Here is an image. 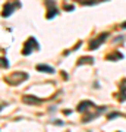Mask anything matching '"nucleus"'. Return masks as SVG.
Instances as JSON below:
<instances>
[{
  "instance_id": "obj_10",
  "label": "nucleus",
  "mask_w": 126,
  "mask_h": 132,
  "mask_svg": "<svg viewBox=\"0 0 126 132\" xmlns=\"http://www.w3.org/2000/svg\"><path fill=\"white\" fill-rule=\"evenodd\" d=\"M84 63H94V57L91 56H85V57H81L79 60H78V65H84Z\"/></svg>"
},
{
  "instance_id": "obj_5",
  "label": "nucleus",
  "mask_w": 126,
  "mask_h": 132,
  "mask_svg": "<svg viewBox=\"0 0 126 132\" xmlns=\"http://www.w3.org/2000/svg\"><path fill=\"white\" fill-rule=\"evenodd\" d=\"M16 7H21V3L19 2H16V3H6L3 10H2V16L3 18H9L10 13H13Z\"/></svg>"
},
{
  "instance_id": "obj_7",
  "label": "nucleus",
  "mask_w": 126,
  "mask_h": 132,
  "mask_svg": "<svg viewBox=\"0 0 126 132\" xmlns=\"http://www.w3.org/2000/svg\"><path fill=\"white\" fill-rule=\"evenodd\" d=\"M43 101V98H38L35 95H23V103L27 104H41Z\"/></svg>"
},
{
  "instance_id": "obj_14",
  "label": "nucleus",
  "mask_w": 126,
  "mask_h": 132,
  "mask_svg": "<svg viewBox=\"0 0 126 132\" xmlns=\"http://www.w3.org/2000/svg\"><path fill=\"white\" fill-rule=\"evenodd\" d=\"M122 28H123V29H126V22H123V24H122Z\"/></svg>"
},
{
  "instance_id": "obj_13",
  "label": "nucleus",
  "mask_w": 126,
  "mask_h": 132,
  "mask_svg": "<svg viewBox=\"0 0 126 132\" xmlns=\"http://www.w3.org/2000/svg\"><path fill=\"white\" fill-rule=\"evenodd\" d=\"M54 125H60V126H62V125H63V122H62V120H54Z\"/></svg>"
},
{
  "instance_id": "obj_3",
  "label": "nucleus",
  "mask_w": 126,
  "mask_h": 132,
  "mask_svg": "<svg viewBox=\"0 0 126 132\" xmlns=\"http://www.w3.org/2000/svg\"><path fill=\"white\" fill-rule=\"evenodd\" d=\"M40 50V44H38L37 38L35 37H29L25 44H23V50H22V54L23 56H29L32 52H38Z\"/></svg>"
},
{
  "instance_id": "obj_12",
  "label": "nucleus",
  "mask_w": 126,
  "mask_h": 132,
  "mask_svg": "<svg viewBox=\"0 0 126 132\" xmlns=\"http://www.w3.org/2000/svg\"><path fill=\"white\" fill-rule=\"evenodd\" d=\"M0 68H3V69H7L9 68V62H7V59H0Z\"/></svg>"
},
{
  "instance_id": "obj_11",
  "label": "nucleus",
  "mask_w": 126,
  "mask_h": 132,
  "mask_svg": "<svg viewBox=\"0 0 126 132\" xmlns=\"http://www.w3.org/2000/svg\"><path fill=\"white\" fill-rule=\"evenodd\" d=\"M126 100V81H123V84L120 87V101Z\"/></svg>"
},
{
  "instance_id": "obj_4",
  "label": "nucleus",
  "mask_w": 126,
  "mask_h": 132,
  "mask_svg": "<svg viewBox=\"0 0 126 132\" xmlns=\"http://www.w3.org/2000/svg\"><path fill=\"white\" fill-rule=\"evenodd\" d=\"M108 38V32H101L98 37H95V38H93L91 41H89V44H88V48L89 50H94V48H98L101 44H103L106 40Z\"/></svg>"
},
{
  "instance_id": "obj_8",
  "label": "nucleus",
  "mask_w": 126,
  "mask_h": 132,
  "mask_svg": "<svg viewBox=\"0 0 126 132\" xmlns=\"http://www.w3.org/2000/svg\"><path fill=\"white\" fill-rule=\"evenodd\" d=\"M35 69L38 72H47V73H53L54 72V68H52V66H48V65H38Z\"/></svg>"
},
{
  "instance_id": "obj_1",
  "label": "nucleus",
  "mask_w": 126,
  "mask_h": 132,
  "mask_svg": "<svg viewBox=\"0 0 126 132\" xmlns=\"http://www.w3.org/2000/svg\"><path fill=\"white\" fill-rule=\"evenodd\" d=\"M76 110L85 114L84 118H82V122L88 123V122H91L93 119L98 118V116L106 110V107H98V106H95L93 101L84 100V101H81V103L78 104V109H76Z\"/></svg>"
},
{
  "instance_id": "obj_2",
  "label": "nucleus",
  "mask_w": 126,
  "mask_h": 132,
  "mask_svg": "<svg viewBox=\"0 0 126 132\" xmlns=\"http://www.w3.org/2000/svg\"><path fill=\"white\" fill-rule=\"evenodd\" d=\"M28 78H29V75L27 72H13L10 75H6L5 81L9 85H19V84H22L23 81H27Z\"/></svg>"
},
{
  "instance_id": "obj_6",
  "label": "nucleus",
  "mask_w": 126,
  "mask_h": 132,
  "mask_svg": "<svg viewBox=\"0 0 126 132\" xmlns=\"http://www.w3.org/2000/svg\"><path fill=\"white\" fill-rule=\"evenodd\" d=\"M59 13V9H57L56 3L53 0H47V19H53L56 15Z\"/></svg>"
},
{
  "instance_id": "obj_9",
  "label": "nucleus",
  "mask_w": 126,
  "mask_h": 132,
  "mask_svg": "<svg viewBox=\"0 0 126 132\" xmlns=\"http://www.w3.org/2000/svg\"><path fill=\"white\" fill-rule=\"evenodd\" d=\"M120 59H123V54L119 53V52L112 53V54H107V60H120Z\"/></svg>"
}]
</instances>
